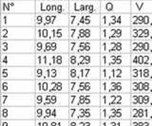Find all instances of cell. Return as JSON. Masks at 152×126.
Segmentation results:
<instances>
[{
  "mask_svg": "<svg viewBox=\"0 0 152 126\" xmlns=\"http://www.w3.org/2000/svg\"><path fill=\"white\" fill-rule=\"evenodd\" d=\"M0 92L8 95H34L35 81L0 80Z\"/></svg>",
  "mask_w": 152,
  "mask_h": 126,
  "instance_id": "1",
  "label": "cell"
},
{
  "mask_svg": "<svg viewBox=\"0 0 152 126\" xmlns=\"http://www.w3.org/2000/svg\"><path fill=\"white\" fill-rule=\"evenodd\" d=\"M35 0H1V14H35Z\"/></svg>",
  "mask_w": 152,
  "mask_h": 126,
  "instance_id": "2",
  "label": "cell"
},
{
  "mask_svg": "<svg viewBox=\"0 0 152 126\" xmlns=\"http://www.w3.org/2000/svg\"><path fill=\"white\" fill-rule=\"evenodd\" d=\"M34 81H69V67H33Z\"/></svg>",
  "mask_w": 152,
  "mask_h": 126,
  "instance_id": "3",
  "label": "cell"
},
{
  "mask_svg": "<svg viewBox=\"0 0 152 126\" xmlns=\"http://www.w3.org/2000/svg\"><path fill=\"white\" fill-rule=\"evenodd\" d=\"M69 40L34 41V54H69Z\"/></svg>",
  "mask_w": 152,
  "mask_h": 126,
  "instance_id": "4",
  "label": "cell"
},
{
  "mask_svg": "<svg viewBox=\"0 0 152 126\" xmlns=\"http://www.w3.org/2000/svg\"><path fill=\"white\" fill-rule=\"evenodd\" d=\"M37 14H69L68 0H35Z\"/></svg>",
  "mask_w": 152,
  "mask_h": 126,
  "instance_id": "5",
  "label": "cell"
},
{
  "mask_svg": "<svg viewBox=\"0 0 152 126\" xmlns=\"http://www.w3.org/2000/svg\"><path fill=\"white\" fill-rule=\"evenodd\" d=\"M34 28H69V14L33 15Z\"/></svg>",
  "mask_w": 152,
  "mask_h": 126,
  "instance_id": "6",
  "label": "cell"
},
{
  "mask_svg": "<svg viewBox=\"0 0 152 126\" xmlns=\"http://www.w3.org/2000/svg\"><path fill=\"white\" fill-rule=\"evenodd\" d=\"M34 107H69V93L34 94Z\"/></svg>",
  "mask_w": 152,
  "mask_h": 126,
  "instance_id": "7",
  "label": "cell"
},
{
  "mask_svg": "<svg viewBox=\"0 0 152 126\" xmlns=\"http://www.w3.org/2000/svg\"><path fill=\"white\" fill-rule=\"evenodd\" d=\"M1 41H34L35 28H1Z\"/></svg>",
  "mask_w": 152,
  "mask_h": 126,
  "instance_id": "8",
  "label": "cell"
},
{
  "mask_svg": "<svg viewBox=\"0 0 152 126\" xmlns=\"http://www.w3.org/2000/svg\"><path fill=\"white\" fill-rule=\"evenodd\" d=\"M69 120V107H34V120Z\"/></svg>",
  "mask_w": 152,
  "mask_h": 126,
  "instance_id": "9",
  "label": "cell"
},
{
  "mask_svg": "<svg viewBox=\"0 0 152 126\" xmlns=\"http://www.w3.org/2000/svg\"><path fill=\"white\" fill-rule=\"evenodd\" d=\"M1 67H34L35 55L34 54H1L0 57Z\"/></svg>",
  "mask_w": 152,
  "mask_h": 126,
  "instance_id": "10",
  "label": "cell"
},
{
  "mask_svg": "<svg viewBox=\"0 0 152 126\" xmlns=\"http://www.w3.org/2000/svg\"><path fill=\"white\" fill-rule=\"evenodd\" d=\"M1 120L34 119V107H1Z\"/></svg>",
  "mask_w": 152,
  "mask_h": 126,
  "instance_id": "11",
  "label": "cell"
},
{
  "mask_svg": "<svg viewBox=\"0 0 152 126\" xmlns=\"http://www.w3.org/2000/svg\"><path fill=\"white\" fill-rule=\"evenodd\" d=\"M69 93V81H35V94Z\"/></svg>",
  "mask_w": 152,
  "mask_h": 126,
  "instance_id": "12",
  "label": "cell"
},
{
  "mask_svg": "<svg viewBox=\"0 0 152 126\" xmlns=\"http://www.w3.org/2000/svg\"><path fill=\"white\" fill-rule=\"evenodd\" d=\"M101 14H131V0H100Z\"/></svg>",
  "mask_w": 152,
  "mask_h": 126,
  "instance_id": "13",
  "label": "cell"
},
{
  "mask_svg": "<svg viewBox=\"0 0 152 126\" xmlns=\"http://www.w3.org/2000/svg\"><path fill=\"white\" fill-rule=\"evenodd\" d=\"M69 14H101L100 1H75L68 0Z\"/></svg>",
  "mask_w": 152,
  "mask_h": 126,
  "instance_id": "14",
  "label": "cell"
},
{
  "mask_svg": "<svg viewBox=\"0 0 152 126\" xmlns=\"http://www.w3.org/2000/svg\"><path fill=\"white\" fill-rule=\"evenodd\" d=\"M34 41H1V54H34Z\"/></svg>",
  "mask_w": 152,
  "mask_h": 126,
  "instance_id": "15",
  "label": "cell"
},
{
  "mask_svg": "<svg viewBox=\"0 0 152 126\" xmlns=\"http://www.w3.org/2000/svg\"><path fill=\"white\" fill-rule=\"evenodd\" d=\"M69 28H35V40L65 41L69 39Z\"/></svg>",
  "mask_w": 152,
  "mask_h": 126,
  "instance_id": "16",
  "label": "cell"
},
{
  "mask_svg": "<svg viewBox=\"0 0 152 126\" xmlns=\"http://www.w3.org/2000/svg\"><path fill=\"white\" fill-rule=\"evenodd\" d=\"M34 14H1L0 28H34Z\"/></svg>",
  "mask_w": 152,
  "mask_h": 126,
  "instance_id": "17",
  "label": "cell"
},
{
  "mask_svg": "<svg viewBox=\"0 0 152 126\" xmlns=\"http://www.w3.org/2000/svg\"><path fill=\"white\" fill-rule=\"evenodd\" d=\"M36 67H65L68 66L69 54H34Z\"/></svg>",
  "mask_w": 152,
  "mask_h": 126,
  "instance_id": "18",
  "label": "cell"
},
{
  "mask_svg": "<svg viewBox=\"0 0 152 126\" xmlns=\"http://www.w3.org/2000/svg\"><path fill=\"white\" fill-rule=\"evenodd\" d=\"M69 67H101V54H69Z\"/></svg>",
  "mask_w": 152,
  "mask_h": 126,
  "instance_id": "19",
  "label": "cell"
},
{
  "mask_svg": "<svg viewBox=\"0 0 152 126\" xmlns=\"http://www.w3.org/2000/svg\"><path fill=\"white\" fill-rule=\"evenodd\" d=\"M69 41H101V28H69Z\"/></svg>",
  "mask_w": 152,
  "mask_h": 126,
  "instance_id": "20",
  "label": "cell"
},
{
  "mask_svg": "<svg viewBox=\"0 0 152 126\" xmlns=\"http://www.w3.org/2000/svg\"><path fill=\"white\" fill-rule=\"evenodd\" d=\"M69 93L101 95V81H69Z\"/></svg>",
  "mask_w": 152,
  "mask_h": 126,
  "instance_id": "21",
  "label": "cell"
},
{
  "mask_svg": "<svg viewBox=\"0 0 152 126\" xmlns=\"http://www.w3.org/2000/svg\"><path fill=\"white\" fill-rule=\"evenodd\" d=\"M1 79L0 80H32L34 81L33 67H1Z\"/></svg>",
  "mask_w": 152,
  "mask_h": 126,
  "instance_id": "22",
  "label": "cell"
},
{
  "mask_svg": "<svg viewBox=\"0 0 152 126\" xmlns=\"http://www.w3.org/2000/svg\"><path fill=\"white\" fill-rule=\"evenodd\" d=\"M69 54H101V41H69Z\"/></svg>",
  "mask_w": 152,
  "mask_h": 126,
  "instance_id": "23",
  "label": "cell"
},
{
  "mask_svg": "<svg viewBox=\"0 0 152 126\" xmlns=\"http://www.w3.org/2000/svg\"><path fill=\"white\" fill-rule=\"evenodd\" d=\"M69 120H101V107H69Z\"/></svg>",
  "mask_w": 152,
  "mask_h": 126,
  "instance_id": "24",
  "label": "cell"
},
{
  "mask_svg": "<svg viewBox=\"0 0 152 126\" xmlns=\"http://www.w3.org/2000/svg\"><path fill=\"white\" fill-rule=\"evenodd\" d=\"M101 81V67H69V81Z\"/></svg>",
  "mask_w": 152,
  "mask_h": 126,
  "instance_id": "25",
  "label": "cell"
},
{
  "mask_svg": "<svg viewBox=\"0 0 152 126\" xmlns=\"http://www.w3.org/2000/svg\"><path fill=\"white\" fill-rule=\"evenodd\" d=\"M1 107H34V95L1 94Z\"/></svg>",
  "mask_w": 152,
  "mask_h": 126,
  "instance_id": "26",
  "label": "cell"
},
{
  "mask_svg": "<svg viewBox=\"0 0 152 126\" xmlns=\"http://www.w3.org/2000/svg\"><path fill=\"white\" fill-rule=\"evenodd\" d=\"M101 81H131V67H101Z\"/></svg>",
  "mask_w": 152,
  "mask_h": 126,
  "instance_id": "27",
  "label": "cell"
},
{
  "mask_svg": "<svg viewBox=\"0 0 152 126\" xmlns=\"http://www.w3.org/2000/svg\"><path fill=\"white\" fill-rule=\"evenodd\" d=\"M131 14H100L101 28H131Z\"/></svg>",
  "mask_w": 152,
  "mask_h": 126,
  "instance_id": "28",
  "label": "cell"
},
{
  "mask_svg": "<svg viewBox=\"0 0 152 126\" xmlns=\"http://www.w3.org/2000/svg\"><path fill=\"white\" fill-rule=\"evenodd\" d=\"M69 28H101L100 14H69Z\"/></svg>",
  "mask_w": 152,
  "mask_h": 126,
  "instance_id": "29",
  "label": "cell"
},
{
  "mask_svg": "<svg viewBox=\"0 0 152 126\" xmlns=\"http://www.w3.org/2000/svg\"><path fill=\"white\" fill-rule=\"evenodd\" d=\"M101 94H131V81H101Z\"/></svg>",
  "mask_w": 152,
  "mask_h": 126,
  "instance_id": "30",
  "label": "cell"
},
{
  "mask_svg": "<svg viewBox=\"0 0 152 126\" xmlns=\"http://www.w3.org/2000/svg\"><path fill=\"white\" fill-rule=\"evenodd\" d=\"M69 107H101V98L94 94L69 93Z\"/></svg>",
  "mask_w": 152,
  "mask_h": 126,
  "instance_id": "31",
  "label": "cell"
},
{
  "mask_svg": "<svg viewBox=\"0 0 152 126\" xmlns=\"http://www.w3.org/2000/svg\"><path fill=\"white\" fill-rule=\"evenodd\" d=\"M101 107H131V94H101Z\"/></svg>",
  "mask_w": 152,
  "mask_h": 126,
  "instance_id": "32",
  "label": "cell"
},
{
  "mask_svg": "<svg viewBox=\"0 0 152 126\" xmlns=\"http://www.w3.org/2000/svg\"><path fill=\"white\" fill-rule=\"evenodd\" d=\"M131 41H101V55L103 54H131Z\"/></svg>",
  "mask_w": 152,
  "mask_h": 126,
  "instance_id": "33",
  "label": "cell"
},
{
  "mask_svg": "<svg viewBox=\"0 0 152 126\" xmlns=\"http://www.w3.org/2000/svg\"><path fill=\"white\" fill-rule=\"evenodd\" d=\"M131 107H101V120L130 119Z\"/></svg>",
  "mask_w": 152,
  "mask_h": 126,
  "instance_id": "34",
  "label": "cell"
},
{
  "mask_svg": "<svg viewBox=\"0 0 152 126\" xmlns=\"http://www.w3.org/2000/svg\"><path fill=\"white\" fill-rule=\"evenodd\" d=\"M131 67V54H103L101 67Z\"/></svg>",
  "mask_w": 152,
  "mask_h": 126,
  "instance_id": "35",
  "label": "cell"
},
{
  "mask_svg": "<svg viewBox=\"0 0 152 126\" xmlns=\"http://www.w3.org/2000/svg\"><path fill=\"white\" fill-rule=\"evenodd\" d=\"M101 41H131V28H101Z\"/></svg>",
  "mask_w": 152,
  "mask_h": 126,
  "instance_id": "36",
  "label": "cell"
},
{
  "mask_svg": "<svg viewBox=\"0 0 152 126\" xmlns=\"http://www.w3.org/2000/svg\"><path fill=\"white\" fill-rule=\"evenodd\" d=\"M131 14H152V0H131Z\"/></svg>",
  "mask_w": 152,
  "mask_h": 126,
  "instance_id": "37",
  "label": "cell"
},
{
  "mask_svg": "<svg viewBox=\"0 0 152 126\" xmlns=\"http://www.w3.org/2000/svg\"><path fill=\"white\" fill-rule=\"evenodd\" d=\"M131 120H152V107H131Z\"/></svg>",
  "mask_w": 152,
  "mask_h": 126,
  "instance_id": "38",
  "label": "cell"
},
{
  "mask_svg": "<svg viewBox=\"0 0 152 126\" xmlns=\"http://www.w3.org/2000/svg\"><path fill=\"white\" fill-rule=\"evenodd\" d=\"M130 51L131 54L152 53V41L131 40Z\"/></svg>",
  "mask_w": 152,
  "mask_h": 126,
  "instance_id": "39",
  "label": "cell"
},
{
  "mask_svg": "<svg viewBox=\"0 0 152 126\" xmlns=\"http://www.w3.org/2000/svg\"><path fill=\"white\" fill-rule=\"evenodd\" d=\"M131 67H152V53L131 54Z\"/></svg>",
  "mask_w": 152,
  "mask_h": 126,
  "instance_id": "40",
  "label": "cell"
},
{
  "mask_svg": "<svg viewBox=\"0 0 152 126\" xmlns=\"http://www.w3.org/2000/svg\"><path fill=\"white\" fill-rule=\"evenodd\" d=\"M131 81H152V67H131Z\"/></svg>",
  "mask_w": 152,
  "mask_h": 126,
  "instance_id": "41",
  "label": "cell"
},
{
  "mask_svg": "<svg viewBox=\"0 0 152 126\" xmlns=\"http://www.w3.org/2000/svg\"><path fill=\"white\" fill-rule=\"evenodd\" d=\"M152 107V94L131 93V107Z\"/></svg>",
  "mask_w": 152,
  "mask_h": 126,
  "instance_id": "42",
  "label": "cell"
},
{
  "mask_svg": "<svg viewBox=\"0 0 152 126\" xmlns=\"http://www.w3.org/2000/svg\"><path fill=\"white\" fill-rule=\"evenodd\" d=\"M131 28H152V14H131Z\"/></svg>",
  "mask_w": 152,
  "mask_h": 126,
  "instance_id": "43",
  "label": "cell"
},
{
  "mask_svg": "<svg viewBox=\"0 0 152 126\" xmlns=\"http://www.w3.org/2000/svg\"><path fill=\"white\" fill-rule=\"evenodd\" d=\"M131 40L152 41V28H131Z\"/></svg>",
  "mask_w": 152,
  "mask_h": 126,
  "instance_id": "44",
  "label": "cell"
},
{
  "mask_svg": "<svg viewBox=\"0 0 152 126\" xmlns=\"http://www.w3.org/2000/svg\"><path fill=\"white\" fill-rule=\"evenodd\" d=\"M131 93L152 94V81H131Z\"/></svg>",
  "mask_w": 152,
  "mask_h": 126,
  "instance_id": "45",
  "label": "cell"
},
{
  "mask_svg": "<svg viewBox=\"0 0 152 126\" xmlns=\"http://www.w3.org/2000/svg\"><path fill=\"white\" fill-rule=\"evenodd\" d=\"M0 126H35V120H1Z\"/></svg>",
  "mask_w": 152,
  "mask_h": 126,
  "instance_id": "46",
  "label": "cell"
},
{
  "mask_svg": "<svg viewBox=\"0 0 152 126\" xmlns=\"http://www.w3.org/2000/svg\"><path fill=\"white\" fill-rule=\"evenodd\" d=\"M35 126H69V120H35Z\"/></svg>",
  "mask_w": 152,
  "mask_h": 126,
  "instance_id": "47",
  "label": "cell"
},
{
  "mask_svg": "<svg viewBox=\"0 0 152 126\" xmlns=\"http://www.w3.org/2000/svg\"><path fill=\"white\" fill-rule=\"evenodd\" d=\"M69 126H101V120H69Z\"/></svg>",
  "mask_w": 152,
  "mask_h": 126,
  "instance_id": "48",
  "label": "cell"
},
{
  "mask_svg": "<svg viewBox=\"0 0 152 126\" xmlns=\"http://www.w3.org/2000/svg\"><path fill=\"white\" fill-rule=\"evenodd\" d=\"M101 126H131V119L127 120H101Z\"/></svg>",
  "mask_w": 152,
  "mask_h": 126,
  "instance_id": "49",
  "label": "cell"
},
{
  "mask_svg": "<svg viewBox=\"0 0 152 126\" xmlns=\"http://www.w3.org/2000/svg\"><path fill=\"white\" fill-rule=\"evenodd\" d=\"M131 126H152V120H131Z\"/></svg>",
  "mask_w": 152,
  "mask_h": 126,
  "instance_id": "50",
  "label": "cell"
}]
</instances>
